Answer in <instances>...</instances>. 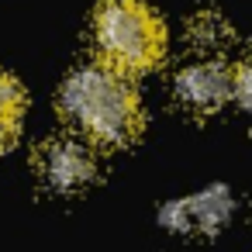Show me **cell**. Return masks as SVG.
Wrapping results in <instances>:
<instances>
[{
  "label": "cell",
  "instance_id": "1",
  "mask_svg": "<svg viewBox=\"0 0 252 252\" xmlns=\"http://www.w3.org/2000/svg\"><path fill=\"white\" fill-rule=\"evenodd\" d=\"M59 111L66 114V121H73V128L107 149L131 145L145 128L142 104L128 76L107 66L76 69L59 90Z\"/></svg>",
  "mask_w": 252,
  "mask_h": 252
},
{
  "label": "cell",
  "instance_id": "2",
  "mask_svg": "<svg viewBox=\"0 0 252 252\" xmlns=\"http://www.w3.org/2000/svg\"><path fill=\"white\" fill-rule=\"evenodd\" d=\"M100 63L121 76L149 73L166 56V25L142 0H104L94 14Z\"/></svg>",
  "mask_w": 252,
  "mask_h": 252
},
{
  "label": "cell",
  "instance_id": "3",
  "mask_svg": "<svg viewBox=\"0 0 252 252\" xmlns=\"http://www.w3.org/2000/svg\"><path fill=\"white\" fill-rule=\"evenodd\" d=\"M38 176L56 193H76L97 180V159L76 138H49L35 156Z\"/></svg>",
  "mask_w": 252,
  "mask_h": 252
},
{
  "label": "cell",
  "instance_id": "4",
  "mask_svg": "<svg viewBox=\"0 0 252 252\" xmlns=\"http://www.w3.org/2000/svg\"><path fill=\"white\" fill-rule=\"evenodd\" d=\"M173 97L187 114H214L228 97H231V73L221 63H190L176 73L173 80Z\"/></svg>",
  "mask_w": 252,
  "mask_h": 252
},
{
  "label": "cell",
  "instance_id": "5",
  "mask_svg": "<svg viewBox=\"0 0 252 252\" xmlns=\"http://www.w3.org/2000/svg\"><path fill=\"white\" fill-rule=\"evenodd\" d=\"M231 193L214 187L200 197H187L180 204H169L162 211V221L176 231H214L228 214H231Z\"/></svg>",
  "mask_w": 252,
  "mask_h": 252
},
{
  "label": "cell",
  "instance_id": "6",
  "mask_svg": "<svg viewBox=\"0 0 252 252\" xmlns=\"http://www.w3.org/2000/svg\"><path fill=\"white\" fill-rule=\"evenodd\" d=\"M21 118H25V90L11 73L0 69V145H7L18 135Z\"/></svg>",
  "mask_w": 252,
  "mask_h": 252
},
{
  "label": "cell",
  "instance_id": "7",
  "mask_svg": "<svg viewBox=\"0 0 252 252\" xmlns=\"http://www.w3.org/2000/svg\"><path fill=\"white\" fill-rule=\"evenodd\" d=\"M231 97L238 100V107L252 111V56L235 66V73H231Z\"/></svg>",
  "mask_w": 252,
  "mask_h": 252
}]
</instances>
